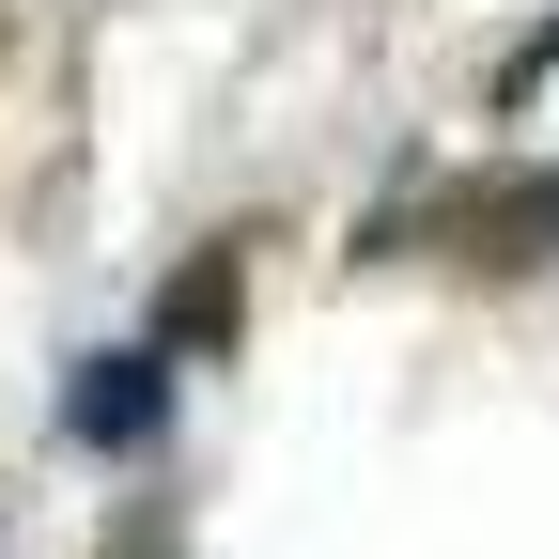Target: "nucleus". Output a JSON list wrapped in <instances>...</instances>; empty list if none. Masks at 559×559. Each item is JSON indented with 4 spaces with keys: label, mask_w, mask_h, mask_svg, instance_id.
<instances>
[{
    "label": "nucleus",
    "mask_w": 559,
    "mask_h": 559,
    "mask_svg": "<svg viewBox=\"0 0 559 559\" xmlns=\"http://www.w3.org/2000/svg\"><path fill=\"white\" fill-rule=\"evenodd\" d=\"M156 419H171L156 358H79V389H62V436L79 451H156Z\"/></svg>",
    "instance_id": "1"
}]
</instances>
